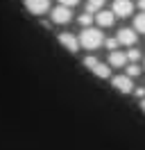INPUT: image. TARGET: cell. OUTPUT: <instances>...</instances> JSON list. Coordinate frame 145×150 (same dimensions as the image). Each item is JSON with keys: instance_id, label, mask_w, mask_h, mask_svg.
Wrapping results in <instances>:
<instances>
[{"instance_id": "obj_5", "label": "cell", "mask_w": 145, "mask_h": 150, "mask_svg": "<svg viewBox=\"0 0 145 150\" xmlns=\"http://www.w3.org/2000/svg\"><path fill=\"white\" fill-rule=\"evenodd\" d=\"M111 84H113V89L120 91V93H132V91H134V86H132V77H129V75L111 77Z\"/></svg>"}, {"instance_id": "obj_7", "label": "cell", "mask_w": 145, "mask_h": 150, "mask_svg": "<svg viewBox=\"0 0 145 150\" xmlns=\"http://www.w3.org/2000/svg\"><path fill=\"white\" fill-rule=\"evenodd\" d=\"M132 11H134L132 0H116V2H113V14H116L118 18H127V16H132Z\"/></svg>"}, {"instance_id": "obj_8", "label": "cell", "mask_w": 145, "mask_h": 150, "mask_svg": "<svg viewBox=\"0 0 145 150\" xmlns=\"http://www.w3.org/2000/svg\"><path fill=\"white\" fill-rule=\"evenodd\" d=\"M25 7L32 14L39 16V14H45V11L50 9V0H25Z\"/></svg>"}, {"instance_id": "obj_6", "label": "cell", "mask_w": 145, "mask_h": 150, "mask_svg": "<svg viewBox=\"0 0 145 150\" xmlns=\"http://www.w3.org/2000/svg\"><path fill=\"white\" fill-rule=\"evenodd\" d=\"M118 43H122V46H136V41H138V37H136V30L132 28H122V30H118Z\"/></svg>"}, {"instance_id": "obj_3", "label": "cell", "mask_w": 145, "mask_h": 150, "mask_svg": "<svg viewBox=\"0 0 145 150\" xmlns=\"http://www.w3.org/2000/svg\"><path fill=\"white\" fill-rule=\"evenodd\" d=\"M59 43H61L63 48H66V50H68V52H77V50H80V37H77V34H70V32H61V34H59Z\"/></svg>"}, {"instance_id": "obj_15", "label": "cell", "mask_w": 145, "mask_h": 150, "mask_svg": "<svg viewBox=\"0 0 145 150\" xmlns=\"http://www.w3.org/2000/svg\"><path fill=\"white\" fill-rule=\"evenodd\" d=\"M127 59L138 64V59H141V50H138V48H129V50H127Z\"/></svg>"}, {"instance_id": "obj_17", "label": "cell", "mask_w": 145, "mask_h": 150, "mask_svg": "<svg viewBox=\"0 0 145 150\" xmlns=\"http://www.w3.org/2000/svg\"><path fill=\"white\" fill-rule=\"evenodd\" d=\"M134 93H136V98L143 100V98H145V89H143V86H138V89H134Z\"/></svg>"}, {"instance_id": "obj_13", "label": "cell", "mask_w": 145, "mask_h": 150, "mask_svg": "<svg viewBox=\"0 0 145 150\" xmlns=\"http://www.w3.org/2000/svg\"><path fill=\"white\" fill-rule=\"evenodd\" d=\"M77 21H80L82 28H91V23H93V14H91V11H84V14H82Z\"/></svg>"}, {"instance_id": "obj_4", "label": "cell", "mask_w": 145, "mask_h": 150, "mask_svg": "<svg viewBox=\"0 0 145 150\" xmlns=\"http://www.w3.org/2000/svg\"><path fill=\"white\" fill-rule=\"evenodd\" d=\"M70 18H72L70 7L59 5V7H54V9H52V23H57V25H66V23H70Z\"/></svg>"}, {"instance_id": "obj_10", "label": "cell", "mask_w": 145, "mask_h": 150, "mask_svg": "<svg viewBox=\"0 0 145 150\" xmlns=\"http://www.w3.org/2000/svg\"><path fill=\"white\" fill-rule=\"evenodd\" d=\"M127 52H120V50H111L109 52V64L116 66V68H122V66H127Z\"/></svg>"}, {"instance_id": "obj_12", "label": "cell", "mask_w": 145, "mask_h": 150, "mask_svg": "<svg viewBox=\"0 0 145 150\" xmlns=\"http://www.w3.org/2000/svg\"><path fill=\"white\" fill-rule=\"evenodd\" d=\"M134 30H136V32H143V34H145V11L136 16V21H134Z\"/></svg>"}, {"instance_id": "obj_14", "label": "cell", "mask_w": 145, "mask_h": 150, "mask_svg": "<svg viewBox=\"0 0 145 150\" xmlns=\"http://www.w3.org/2000/svg\"><path fill=\"white\" fill-rule=\"evenodd\" d=\"M127 75H129V77H138V75H141V66L136 64V62L127 64Z\"/></svg>"}, {"instance_id": "obj_1", "label": "cell", "mask_w": 145, "mask_h": 150, "mask_svg": "<svg viewBox=\"0 0 145 150\" xmlns=\"http://www.w3.org/2000/svg\"><path fill=\"white\" fill-rule=\"evenodd\" d=\"M104 43V37L98 28H84L80 34V46H84L86 50H95Z\"/></svg>"}, {"instance_id": "obj_2", "label": "cell", "mask_w": 145, "mask_h": 150, "mask_svg": "<svg viewBox=\"0 0 145 150\" xmlns=\"http://www.w3.org/2000/svg\"><path fill=\"white\" fill-rule=\"evenodd\" d=\"M84 66L89 68L93 75H98V77H102V80H107V77H111V68H109L107 64H102V62H98L95 57H86L84 59Z\"/></svg>"}, {"instance_id": "obj_11", "label": "cell", "mask_w": 145, "mask_h": 150, "mask_svg": "<svg viewBox=\"0 0 145 150\" xmlns=\"http://www.w3.org/2000/svg\"><path fill=\"white\" fill-rule=\"evenodd\" d=\"M102 7H104V0H89L86 2V11H91V14H98Z\"/></svg>"}, {"instance_id": "obj_19", "label": "cell", "mask_w": 145, "mask_h": 150, "mask_svg": "<svg viewBox=\"0 0 145 150\" xmlns=\"http://www.w3.org/2000/svg\"><path fill=\"white\" fill-rule=\"evenodd\" d=\"M138 7H141V9L145 11V0H138Z\"/></svg>"}, {"instance_id": "obj_9", "label": "cell", "mask_w": 145, "mask_h": 150, "mask_svg": "<svg viewBox=\"0 0 145 150\" xmlns=\"http://www.w3.org/2000/svg\"><path fill=\"white\" fill-rule=\"evenodd\" d=\"M113 21H116V14H113V9H111V11L100 9L98 14H95V23H98L100 28H111V25H113Z\"/></svg>"}, {"instance_id": "obj_20", "label": "cell", "mask_w": 145, "mask_h": 150, "mask_svg": "<svg viewBox=\"0 0 145 150\" xmlns=\"http://www.w3.org/2000/svg\"><path fill=\"white\" fill-rule=\"evenodd\" d=\"M141 109H143V112H145V98H143V100H141Z\"/></svg>"}, {"instance_id": "obj_16", "label": "cell", "mask_w": 145, "mask_h": 150, "mask_svg": "<svg viewBox=\"0 0 145 150\" xmlns=\"http://www.w3.org/2000/svg\"><path fill=\"white\" fill-rule=\"evenodd\" d=\"M104 46L109 48V50H116V46H118V39L113 37V39H104Z\"/></svg>"}, {"instance_id": "obj_18", "label": "cell", "mask_w": 145, "mask_h": 150, "mask_svg": "<svg viewBox=\"0 0 145 150\" xmlns=\"http://www.w3.org/2000/svg\"><path fill=\"white\" fill-rule=\"evenodd\" d=\"M80 0H59V5H66V7H72V5H77Z\"/></svg>"}]
</instances>
